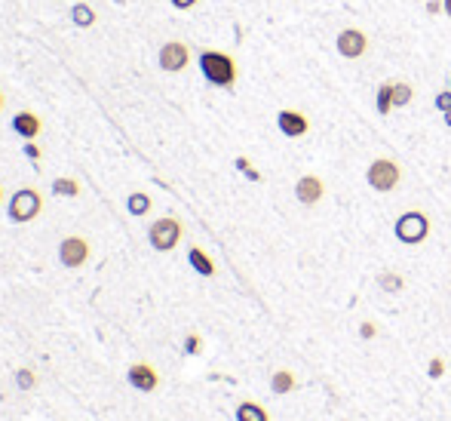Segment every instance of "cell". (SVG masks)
Here are the masks:
<instances>
[{
	"label": "cell",
	"instance_id": "cell-1",
	"mask_svg": "<svg viewBox=\"0 0 451 421\" xmlns=\"http://www.w3.org/2000/svg\"><path fill=\"white\" fill-rule=\"evenodd\" d=\"M200 71L212 87L231 89L236 83V62L227 53H218V49H203L200 53Z\"/></svg>",
	"mask_w": 451,
	"mask_h": 421
},
{
	"label": "cell",
	"instance_id": "cell-2",
	"mask_svg": "<svg viewBox=\"0 0 451 421\" xmlns=\"http://www.w3.org/2000/svg\"><path fill=\"white\" fill-rule=\"evenodd\" d=\"M393 231H396L399 243L418 246V243H424V240L430 237V218L421 209H408V212H403V216L396 218Z\"/></svg>",
	"mask_w": 451,
	"mask_h": 421
},
{
	"label": "cell",
	"instance_id": "cell-3",
	"mask_svg": "<svg viewBox=\"0 0 451 421\" xmlns=\"http://www.w3.org/2000/svg\"><path fill=\"white\" fill-rule=\"evenodd\" d=\"M182 234H184L182 222L172 218V216L157 218V222L148 227V240H150V246H154L157 252H172V249L178 246V240H182Z\"/></svg>",
	"mask_w": 451,
	"mask_h": 421
},
{
	"label": "cell",
	"instance_id": "cell-4",
	"mask_svg": "<svg viewBox=\"0 0 451 421\" xmlns=\"http://www.w3.org/2000/svg\"><path fill=\"white\" fill-rule=\"evenodd\" d=\"M40 209H43V197H40V191H34V188H21L10 197V218L16 225L34 222V218L40 216Z\"/></svg>",
	"mask_w": 451,
	"mask_h": 421
},
{
	"label": "cell",
	"instance_id": "cell-5",
	"mask_svg": "<svg viewBox=\"0 0 451 421\" xmlns=\"http://www.w3.org/2000/svg\"><path fill=\"white\" fill-rule=\"evenodd\" d=\"M365 178H369V184L375 191L387 194V191H393L399 184V178H403V169H399V163H393L390 157H378V160L369 166Z\"/></svg>",
	"mask_w": 451,
	"mask_h": 421
},
{
	"label": "cell",
	"instance_id": "cell-6",
	"mask_svg": "<svg viewBox=\"0 0 451 421\" xmlns=\"http://www.w3.org/2000/svg\"><path fill=\"white\" fill-rule=\"evenodd\" d=\"M188 62H191V49H188V44H182V40H169V44L160 46V68L169 71V74L184 71Z\"/></svg>",
	"mask_w": 451,
	"mask_h": 421
},
{
	"label": "cell",
	"instance_id": "cell-7",
	"mask_svg": "<svg viewBox=\"0 0 451 421\" xmlns=\"http://www.w3.org/2000/svg\"><path fill=\"white\" fill-rule=\"evenodd\" d=\"M89 240L86 237H64L62 240V246H59V259H62V265L64 268H80L86 265V259H89Z\"/></svg>",
	"mask_w": 451,
	"mask_h": 421
},
{
	"label": "cell",
	"instance_id": "cell-8",
	"mask_svg": "<svg viewBox=\"0 0 451 421\" xmlns=\"http://www.w3.org/2000/svg\"><path fill=\"white\" fill-rule=\"evenodd\" d=\"M126 381L132 384L135 390H141V394H150V390H157V384H160V375H157V369L150 366V363H132L126 372Z\"/></svg>",
	"mask_w": 451,
	"mask_h": 421
},
{
	"label": "cell",
	"instance_id": "cell-9",
	"mask_svg": "<svg viewBox=\"0 0 451 421\" xmlns=\"http://www.w3.org/2000/svg\"><path fill=\"white\" fill-rule=\"evenodd\" d=\"M365 49H369V37L360 28H344L338 34V53L344 59H360V55H365Z\"/></svg>",
	"mask_w": 451,
	"mask_h": 421
},
{
	"label": "cell",
	"instance_id": "cell-10",
	"mask_svg": "<svg viewBox=\"0 0 451 421\" xmlns=\"http://www.w3.org/2000/svg\"><path fill=\"white\" fill-rule=\"evenodd\" d=\"M276 126L283 135H289V139H301V135H307V130H310V123H307V117L301 111H279L276 114Z\"/></svg>",
	"mask_w": 451,
	"mask_h": 421
},
{
	"label": "cell",
	"instance_id": "cell-11",
	"mask_svg": "<svg viewBox=\"0 0 451 421\" xmlns=\"http://www.w3.org/2000/svg\"><path fill=\"white\" fill-rule=\"evenodd\" d=\"M322 194H326V184H322L317 175H301V178H298V184H295V197H298L304 206L319 203Z\"/></svg>",
	"mask_w": 451,
	"mask_h": 421
},
{
	"label": "cell",
	"instance_id": "cell-12",
	"mask_svg": "<svg viewBox=\"0 0 451 421\" xmlns=\"http://www.w3.org/2000/svg\"><path fill=\"white\" fill-rule=\"evenodd\" d=\"M12 130H16L21 139H28V141H34L40 135L43 130V123H40V117L34 111H19L16 117H12Z\"/></svg>",
	"mask_w": 451,
	"mask_h": 421
},
{
	"label": "cell",
	"instance_id": "cell-13",
	"mask_svg": "<svg viewBox=\"0 0 451 421\" xmlns=\"http://www.w3.org/2000/svg\"><path fill=\"white\" fill-rule=\"evenodd\" d=\"M188 261H191V268L197 270V274H203V277H212V274H215V261H212L200 246H191Z\"/></svg>",
	"mask_w": 451,
	"mask_h": 421
},
{
	"label": "cell",
	"instance_id": "cell-14",
	"mask_svg": "<svg viewBox=\"0 0 451 421\" xmlns=\"http://www.w3.org/2000/svg\"><path fill=\"white\" fill-rule=\"evenodd\" d=\"M236 421H270V415L264 412L261 403H252V399H246V403L236 406Z\"/></svg>",
	"mask_w": 451,
	"mask_h": 421
},
{
	"label": "cell",
	"instance_id": "cell-15",
	"mask_svg": "<svg viewBox=\"0 0 451 421\" xmlns=\"http://www.w3.org/2000/svg\"><path fill=\"white\" fill-rule=\"evenodd\" d=\"M126 209H129V216H148L150 212V197L145 194V191H135V194L126 197Z\"/></svg>",
	"mask_w": 451,
	"mask_h": 421
},
{
	"label": "cell",
	"instance_id": "cell-16",
	"mask_svg": "<svg viewBox=\"0 0 451 421\" xmlns=\"http://www.w3.org/2000/svg\"><path fill=\"white\" fill-rule=\"evenodd\" d=\"M71 19H74L77 28H92V25H96V10H92L89 3H74Z\"/></svg>",
	"mask_w": 451,
	"mask_h": 421
},
{
	"label": "cell",
	"instance_id": "cell-17",
	"mask_svg": "<svg viewBox=\"0 0 451 421\" xmlns=\"http://www.w3.org/2000/svg\"><path fill=\"white\" fill-rule=\"evenodd\" d=\"M292 388H295V375H292L289 369L274 372V378H270V390H274V394H289Z\"/></svg>",
	"mask_w": 451,
	"mask_h": 421
},
{
	"label": "cell",
	"instance_id": "cell-18",
	"mask_svg": "<svg viewBox=\"0 0 451 421\" xmlns=\"http://www.w3.org/2000/svg\"><path fill=\"white\" fill-rule=\"evenodd\" d=\"M53 194H59V197H77V194H80V182H77V178L59 175L53 182Z\"/></svg>",
	"mask_w": 451,
	"mask_h": 421
},
{
	"label": "cell",
	"instance_id": "cell-19",
	"mask_svg": "<svg viewBox=\"0 0 451 421\" xmlns=\"http://www.w3.org/2000/svg\"><path fill=\"white\" fill-rule=\"evenodd\" d=\"M375 105H378V114H390L393 111V83H381V87H378Z\"/></svg>",
	"mask_w": 451,
	"mask_h": 421
},
{
	"label": "cell",
	"instance_id": "cell-20",
	"mask_svg": "<svg viewBox=\"0 0 451 421\" xmlns=\"http://www.w3.org/2000/svg\"><path fill=\"white\" fill-rule=\"evenodd\" d=\"M412 102V87L408 83H393V108H405Z\"/></svg>",
	"mask_w": 451,
	"mask_h": 421
},
{
	"label": "cell",
	"instance_id": "cell-21",
	"mask_svg": "<svg viewBox=\"0 0 451 421\" xmlns=\"http://www.w3.org/2000/svg\"><path fill=\"white\" fill-rule=\"evenodd\" d=\"M381 289L384 292H399V289H403V277L393 274V270H384V274H381Z\"/></svg>",
	"mask_w": 451,
	"mask_h": 421
},
{
	"label": "cell",
	"instance_id": "cell-22",
	"mask_svg": "<svg viewBox=\"0 0 451 421\" xmlns=\"http://www.w3.org/2000/svg\"><path fill=\"white\" fill-rule=\"evenodd\" d=\"M16 384L21 390H31L34 384H37V375H34V369H19L16 372Z\"/></svg>",
	"mask_w": 451,
	"mask_h": 421
},
{
	"label": "cell",
	"instance_id": "cell-23",
	"mask_svg": "<svg viewBox=\"0 0 451 421\" xmlns=\"http://www.w3.org/2000/svg\"><path fill=\"white\" fill-rule=\"evenodd\" d=\"M236 169H240L246 178H252V182H261V173H258V169H252V163H249L246 157H236Z\"/></svg>",
	"mask_w": 451,
	"mask_h": 421
},
{
	"label": "cell",
	"instance_id": "cell-24",
	"mask_svg": "<svg viewBox=\"0 0 451 421\" xmlns=\"http://www.w3.org/2000/svg\"><path fill=\"white\" fill-rule=\"evenodd\" d=\"M200 347H203V341H200V335H188L184 338V354H200Z\"/></svg>",
	"mask_w": 451,
	"mask_h": 421
},
{
	"label": "cell",
	"instance_id": "cell-25",
	"mask_svg": "<svg viewBox=\"0 0 451 421\" xmlns=\"http://www.w3.org/2000/svg\"><path fill=\"white\" fill-rule=\"evenodd\" d=\"M427 372H430V378H442V375H445V363H442L439 356H433V360H430V369H427Z\"/></svg>",
	"mask_w": 451,
	"mask_h": 421
},
{
	"label": "cell",
	"instance_id": "cell-26",
	"mask_svg": "<svg viewBox=\"0 0 451 421\" xmlns=\"http://www.w3.org/2000/svg\"><path fill=\"white\" fill-rule=\"evenodd\" d=\"M436 108H439L442 114L451 108V89H445V92H439V96H436Z\"/></svg>",
	"mask_w": 451,
	"mask_h": 421
},
{
	"label": "cell",
	"instance_id": "cell-27",
	"mask_svg": "<svg viewBox=\"0 0 451 421\" xmlns=\"http://www.w3.org/2000/svg\"><path fill=\"white\" fill-rule=\"evenodd\" d=\"M360 335H362V338H375V335H378V326H375V323H369V320H365V323L360 326Z\"/></svg>",
	"mask_w": 451,
	"mask_h": 421
},
{
	"label": "cell",
	"instance_id": "cell-28",
	"mask_svg": "<svg viewBox=\"0 0 451 421\" xmlns=\"http://www.w3.org/2000/svg\"><path fill=\"white\" fill-rule=\"evenodd\" d=\"M445 6H442V0H427V12L430 16H436V12H442Z\"/></svg>",
	"mask_w": 451,
	"mask_h": 421
},
{
	"label": "cell",
	"instance_id": "cell-29",
	"mask_svg": "<svg viewBox=\"0 0 451 421\" xmlns=\"http://www.w3.org/2000/svg\"><path fill=\"white\" fill-rule=\"evenodd\" d=\"M175 10H191V6H197V0H169Z\"/></svg>",
	"mask_w": 451,
	"mask_h": 421
},
{
	"label": "cell",
	"instance_id": "cell-30",
	"mask_svg": "<svg viewBox=\"0 0 451 421\" xmlns=\"http://www.w3.org/2000/svg\"><path fill=\"white\" fill-rule=\"evenodd\" d=\"M25 154L31 157V160H40V148L34 145V141H28V145H25Z\"/></svg>",
	"mask_w": 451,
	"mask_h": 421
},
{
	"label": "cell",
	"instance_id": "cell-31",
	"mask_svg": "<svg viewBox=\"0 0 451 421\" xmlns=\"http://www.w3.org/2000/svg\"><path fill=\"white\" fill-rule=\"evenodd\" d=\"M442 6H445V12H448V19H451V0H442Z\"/></svg>",
	"mask_w": 451,
	"mask_h": 421
},
{
	"label": "cell",
	"instance_id": "cell-32",
	"mask_svg": "<svg viewBox=\"0 0 451 421\" xmlns=\"http://www.w3.org/2000/svg\"><path fill=\"white\" fill-rule=\"evenodd\" d=\"M445 126H451V108L445 111Z\"/></svg>",
	"mask_w": 451,
	"mask_h": 421
},
{
	"label": "cell",
	"instance_id": "cell-33",
	"mask_svg": "<svg viewBox=\"0 0 451 421\" xmlns=\"http://www.w3.org/2000/svg\"><path fill=\"white\" fill-rule=\"evenodd\" d=\"M0 111H3V92H0Z\"/></svg>",
	"mask_w": 451,
	"mask_h": 421
},
{
	"label": "cell",
	"instance_id": "cell-34",
	"mask_svg": "<svg viewBox=\"0 0 451 421\" xmlns=\"http://www.w3.org/2000/svg\"><path fill=\"white\" fill-rule=\"evenodd\" d=\"M0 200H3V188H0Z\"/></svg>",
	"mask_w": 451,
	"mask_h": 421
},
{
	"label": "cell",
	"instance_id": "cell-35",
	"mask_svg": "<svg viewBox=\"0 0 451 421\" xmlns=\"http://www.w3.org/2000/svg\"><path fill=\"white\" fill-rule=\"evenodd\" d=\"M448 89H451V77H448Z\"/></svg>",
	"mask_w": 451,
	"mask_h": 421
}]
</instances>
